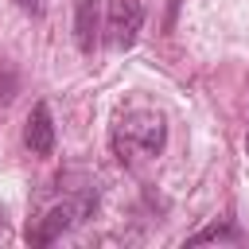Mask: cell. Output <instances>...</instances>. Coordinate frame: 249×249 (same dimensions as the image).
I'll list each match as a JSON object with an SVG mask.
<instances>
[{"label": "cell", "mask_w": 249, "mask_h": 249, "mask_svg": "<svg viewBox=\"0 0 249 249\" xmlns=\"http://www.w3.org/2000/svg\"><path fill=\"white\" fill-rule=\"evenodd\" d=\"M167 144V121L160 109H148V105H128L117 113V124H113V152L121 163L136 167V163H148L163 152Z\"/></svg>", "instance_id": "1"}, {"label": "cell", "mask_w": 249, "mask_h": 249, "mask_svg": "<svg viewBox=\"0 0 249 249\" xmlns=\"http://www.w3.org/2000/svg\"><path fill=\"white\" fill-rule=\"evenodd\" d=\"M89 210H93V195H66V198L54 202L43 218H35V226H27V241L51 245V241H58L62 233H70Z\"/></svg>", "instance_id": "2"}, {"label": "cell", "mask_w": 249, "mask_h": 249, "mask_svg": "<svg viewBox=\"0 0 249 249\" xmlns=\"http://www.w3.org/2000/svg\"><path fill=\"white\" fill-rule=\"evenodd\" d=\"M144 27V8L140 0H109V16H105V31H109V43L117 51H128L136 43Z\"/></svg>", "instance_id": "3"}, {"label": "cell", "mask_w": 249, "mask_h": 249, "mask_svg": "<svg viewBox=\"0 0 249 249\" xmlns=\"http://www.w3.org/2000/svg\"><path fill=\"white\" fill-rule=\"evenodd\" d=\"M23 144L31 148V156H51L54 152V121L47 101H35L27 121H23Z\"/></svg>", "instance_id": "4"}, {"label": "cell", "mask_w": 249, "mask_h": 249, "mask_svg": "<svg viewBox=\"0 0 249 249\" xmlns=\"http://www.w3.org/2000/svg\"><path fill=\"white\" fill-rule=\"evenodd\" d=\"M74 39L82 54H93L101 39V0H78L74 4Z\"/></svg>", "instance_id": "5"}, {"label": "cell", "mask_w": 249, "mask_h": 249, "mask_svg": "<svg viewBox=\"0 0 249 249\" xmlns=\"http://www.w3.org/2000/svg\"><path fill=\"white\" fill-rule=\"evenodd\" d=\"M191 245H202V241H237V230L233 226H206V230H198L195 237H187Z\"/></svg>", "instance_id": "6"}, {"label": "cell", "mask_w": 249, "mask_h": 249, "mask_svg": "<svg viewBox=\"0 0 249 249\" xmlns=\"http://www.w3.org/2000/svg\"><path fill=\"white\" fill-rule=\"evenodd\" d=\"M16 8H23V12L39 16V12H43V0H16Z\"/></svg>", "instance_id": "7"}, {"label": "cell", "mask_w": 249, "mask_h": 249, "mask_svg": "<svg viewBox=\"0 0 249 249\" xmlns=\"http://www.w3.org/2000/svg\"><path fill=\"white\" fill-rule=\"evenodd\" d=\"M4 230H8V222H4V210H0V237H4Z\"/></svg>", "instance_id": "8"}, {"label": "cell", "mask_w": 249, "mask_h": 249, "mask_svg": "<svg viewBox=\"0 0 249 249\" xmlns=\"http://www.w3.org/2000/svg\"><path fill=\"white\" fill-rule=\"evenodd\" d=\"M245 148H249V140H245Z\"/></svg>", "instance_id": "9"}]
</instances>
